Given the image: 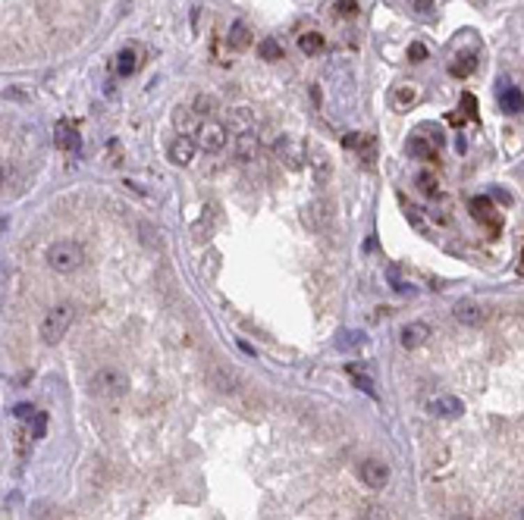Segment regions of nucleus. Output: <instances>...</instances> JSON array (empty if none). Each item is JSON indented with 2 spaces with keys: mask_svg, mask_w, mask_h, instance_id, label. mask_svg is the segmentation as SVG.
Returning <instances> with one entry per match:
<instances>
[{
  "mask_svg": "<svg viewBox=\"0 0 524 520\" xmlns=\"http://www.w3.org/2000/svg\"><path fill=\"white\" fill-rule=\"evenodd\" d=\"M45 260H47V267L57 269V273H72V269L82 267L85 251H82V244H79V242L63 238V242H54L51 248H47Z\"/></svg>",
  "mask_w": 524,
  "mask_h": 520,
  "instance_id": "nucleus-1",
  "label": "nucleus"
},
{
  "mask_svg": "<svg viewBox=\"0 0 524 520\" xmlns=\"http://www.w3.org/2000/svg\"><path fill=\"white\" fill-rule=\"evenodd\" d=\"M91 392L95 395H101V398H120V395H126V388H129V376L123 373L120 367H101L95 376H91Z\"/></svg>",
  "mask_w": 524,
  "mask_h": 520,
  "instance_id": "nucleus-2",
  "label": "nucleus"
},
{
  "mask_svg": "<svg viewBox=\"0 0 524 520\" xmlns=\"http://www.w3.org/2000/svg\"><path fill=\"white\" fill-rule=\"evenodd\" d=\"M70 323H72V307L70 304L51 307V310L45 313V320H41V338H45V345H57L60 338L66 336Z\"/></svg>",
  "mask_w": 524,
  "mask_h": 520,
  "instance_id": "nucleus-3",
  "label": "nucleus"
},
{
  "mask_svg": "<svg viewBox=\"0 0 524 520\" xmlns=\"http://www.w3.org/2000/svg\"><path fill=\"white\" fill-rule=\"evenodd\" d=\"M468 210H471V216L477 219V223H484L490 232H499V229H502V213L493 207V200L486 198V194H477V198L468 200Z\"/></svg>",
  "mask_w": 524,
  "mask_h": 520,
  "instance_id": "nucleus-4",
  "label": "nucleus"
},
{
  "mask_svg": "<svg viewBox=\"0 0 524 520\" xmlns=\"http://www.w3.org/2000/svg\"><path fill=\"white\" fill-rule=\"evenodd\" d=\"M273 150H277V157H279V160H283L289 169H302V166H305V157H308L305 144L295 141L292 135H279L277 144H273Z\"/></svg>",
  "mask_w": 524,
  "mask_h": 520,
  "instance_id": "nucleus-5",
  "label": "nucleus"
},
{
  "mask_svg": "<svg viewBox=\"0 0 524 520\" xmlns=\"http://www.w3.org/2000/svg\"><path fill=\"white\" fill-rule=\"evenodd\" d=\"M195 135H198V148L208 150V154H217V150H223V148H226V141H229L226 125H220V123H201Z\"/></svg>",
  "mask_w": 524,
  "mask_h": 520,
  "instance_id": "nucleus-6",
  "label": "nucleus"
},
{
  "mask_svg": "<svg viewBox=\"0 0 524 520\" xmlns=\"http://www.w3.org/2000/svg\"><path fill=\"white\" fill-rule=\"evenodd\" d=\"M342 148H346V150H355V154H358V160L364 163V166H373V160H377V138H373V135H361V132H352V135L342 138Z\"/></svg>",
  "mask_w": 524,
  "mask_h": 520,
  "instance_id": "nucleus-7",
  "label": "nucleus"
},
{
  "mask_svg": "<svg viewBox=\"0 0 524 520\" xmlns=\"http://www.w3.org/2000/svg\"><path fill=\"white\" fill-rule=\"evenodd\" d=\"M54 144H57L60 150H66V154H76V150L82 148V135H79L76 119H60V123L54 125Z\"/></svg>",
  "mask_w": 524,
  "mask_h": 520,
  "instance_id": "nucleus-8",
  "label": "nucleus"
},
{
  "mask_svg": "<svg viewBox=\"0 0 524 520\" xmlns=\"http://www.w3.org/2000/svg\"><path fill=\"white\" fill-rule=\"evenodd\" d=\"M361 482L371 489H383L386 482H390V464L380 461V457H367L364 464H361Z\"/></svg>",
  "mask_w": 524,
  "mask_h": 520,
  "instance_id": "nucleus-9",
  "label": "nucleus"
},
{
  "mask_svg": "<svg viewBox=\"0 0 524 520\" xmlns=\"http://www.w3.org/2000/svg\"><path fill=\"white\" fill-rule=\"evenodd\" d=\"M308 166H311V173H314L317 185L330 182V175H333V160H330L327 150L317 148V144H308Z\"/></svg>",
  "mask_w": 524,
  "mask_h": 520,
  "instance_id": "nucleus-10",
  "label": "nucleus"
},
{
  "mask_svg": "<svg viewBox=\"0 0 524 520\" xmlns=\"http://www.w3.org/2000/svg\"><path fill=\"white\" fill-rule=\"evenodd\" d=\"M427 411L433 413V417H440V420H452V417H458V413L465 411V404H461L458 395H436V398L427 401Z\"/></svg>",
  "mask_w": 524,
  "mask_h": 520,
  "instance_id": "nucleus-11",
  "label": "nucleus"
},
{
  "mask_svg": "<svg viewBox=\"0 0 524 520\" xmlns=\"http://www.w3.org/2000/svg\"><path fill=\"white\" fill-rule=\"evenodd\" d=\"M233 150H236V157H239L242 163L258 160V154H261L258 135H254V132H242V135H236L233 138Z\"/></svg>",
  "mask_w": 524,
  "mask_h": 520,
  "instance_id": "nucleus-12",
  "label": "nucleus"
},
{
  "mask_svg": "<svg viewBox=\"0 0 524 520\" xmlns=\"http://www.w3.org/2000/svg\"><path fill=\"white\" fill-rule=\"evenodd\" d=\"M195 148H198V141H195V138H189V135H179L176 141L170 144V163H176V166H189V163H192V157H195Z\"/></svg>",
  "mask_w": 524,
  "mask_h": 520,
  "instance_id": "nucleus-13",
  "label": "nucleus"
},
{
  "mask_svg": "<svg viewBox=\"0 0 524 520\" xmlns=\"http://www.w3.org/2000/svg\"><path fill=\"white\" fill-rule=\"evenodd\" d=\"M452 317L458 320L461 326H477L480 320H484V307H480L477 301H458V304L452 307Z\"/></svg>",
  "mask_w": 524,
  "mask_h": 520,
  "instance_id": "nucleus-14",
  "label": "nucleus"
},
{
  "mask_svg": "<svg viewBox=\"0 0 524 520\" xmlns=\"http://www.w3.org/2000/svg\"><path fill=\"white\" fill-rule=\"evenodd\" d=\"M430 338V326L427 323H408L402 329V338H399V342H402V348H421L424 342H427Z\"/></svg>",
  "mask_w": 524,
  "mask_h": 520,
  "instance_id": "nucleus-15",
  "label": "nucleus"
},
{
  "mask_svg": "<svg viewBox=\"0 0 524 520\" xmlns=\"http://www.w3.org/2000/svg\"><path fill=\"white\" fill-rule=\"evenodd\" d=\"M139 63H141V50L135 47H123L120 50V56H116V75H123V79H129V75L139 69Z\"/></svg>",
  "mask_w": 524,
  "mask_h": 520,
  "instance_id": "nucleus-16",
  "label": "nucleus"
},
{
  "mask_svg": "<svg viewBox=\"0 0 524 520\" xmlns=\"http://www.w3.org/2000/svg\"><path fill=\"white\" fill-rule=\"evenodd\" d=\"M417 97H421V88L417 85H399L396 91H392V110L405 113L408 107L417 104Z\"/></svg>",
  "mask_w": 524,
  "mask_h": 520,
  "instance_id": "nucleus-17",
  "label": "nucleus"
},
{
  "mask_svg": "<svg viewBox=\"0 0 524 520\" xmlns=\"http://www.w3.org/2000/svg\"><path fill=\"white\" fill-rule=\"evenodd\" d=\"M474 66H477V54H474V50H461V54L452 56V63H449V72H452L455 79H465V75L474 72Z\"/></svg>",
  "mask_w": 524,
  "mask_h": 520,
  "instance_id": "nucleus-18",
  "label": "nucleus"
},
{
  "mask_svg": "<svg viewBox=\"0 0 524 520\" xmlns=\"http://www.w3.org/2000/svg\"><path fill=\"white\" fill-rule=\"evenodd\" d=\"M499 104H502L505 113H524V94L518 91L515 85L502 88V94H499Z\"/></svg>",
  "mask_w": 524,
  "mask_h": 520,
  "instance_id": "nucleus-19",
  "label": "nucleus"
},
{
  "mask_svg": "<svg viewBox=\"0 0 524 520\" xmlns=\"http://www.w3.org/2000/svg\"><path fill=\"white\" fill-rule=\"evenodd\" d=\"M405 150H408L411 157H417V160H436L433 144H430L427 138H421V135H411L408 144H405Z\"/></svg>",
  "mask_w": 524,
  "mask_h": 520,
  "instance_id": "nucleus-20",
  "label": "nucleus"
},
{
  "mask_svg": "<svg viewBox=\"0 0 524 520\" xmlns=\"http://www.w3.org/2000/svg\"><path fill=\"white\" fill-rule=\"evenodd\" d=\"M226 41H229V47H233V50H245L248 44H252V29H248L245 22H233Z\"/></svg>",
  "mask_w": 524,
  "mask_h": 520,
  "instance_id": "nucleus-21",
  "label": "nucleus"
},
{
  "mask_svg": "<svg viewBox=\"0 0 524 520\" xmlns=\"http://www.w3.org/2000/svg\"><path fill=\"white\" fill-rule=\"evenodd\" d=\"M229 125H233L236 135H242V132H252L254 129V116L248 107H239V110L229 113Z\"/></svg>",
  "mask_w": 524,
  "mask_h": 520,
  "instance_id": "nucleus-22",
  "label": "nucleus"
},
{
  "mask_svg": "<svg viewBox=\"0 0 524 520\" xmlns=\"http://www.w3.org/2000/svg\"><path fill=\"white\" fill-rule=\"evenodd\" d=\"M210 382L217 386V392H236V373L226 367H214L210 370Z\"/></svg>",
  "mask_w": 524,
  "mask_h": 520,
  "instance_id": "nucleus-23",
  "label": "nucleus"
},
{
  "mask_svg": "<svg viewBox=\"0 0 524 520\" xmlns=\"http://www.w3.org/2000/svg\"><path fill=\"white\" fill-rule=\"evenodd\" d=\"M258 54H261V60L277 63V60H283V44H279L277 38H264V41L258 44Z\"/></svg>",
  "mask_w": 524,
  "mask_h": 520,
  "instance_id": "nucleus-24",
  "label": "nucleus"
},
{
  "mask_svg": "<svg viewBox=\"0 0 524 520\" xmlns=\"http://www.w3.org/2000/svg\"><path fill=\"white\" fill-rule=\"evenodd\" d=\"M298 47H302V54H321L323 50V35L321 31H305L302 38H298Z\"/></svg>",
  "mask_w": 524,
  "mask_h": 520,
  "instance_id": "nucleus-25",
  "label": "nucleus"
},
{
  "mask_svg": "<svg viewBox=\"0 0 524 520\" xmlns=\"http://www.w3.org/2000/svg\"><path fill=\"white\" fill-rule=\"evenodd\" d=\"M195 116H210V113L217 110V100L210 97V94H198L195 100H192V107H189Z\"/></svg>",
  "mask_w": 524,
  "mask_h": 520,
  "instance_id": "nucleus-26",
  "label": "nucleus"
},
{
  "mask_svg": "<svg viewBox=\"0 0 524 520\" xmlns=\"http://www.w3.org/2000/svg\"><path fill=\"white\" fill-rule=\"evenodd\" d=\"M415 182H417V188H421L424 194H436V191H440V179H436L433 173H417Z\"/></svg>",
  "mask_w": 524,
  "mask_h": 520,
  "instance_id": "nucleus-27",
  "label": "nucleus"
},
{
  "mask_svg": "<svg viewBox=\"0 0 524 520\" xmlns=\"http://www.w3.org/2000/svg\"><path fill=\"white\" fill-rule=\"evenodd\" d=\"M336 10H339V16L352 19L358 16V0H336Z\"/></svg>",
  "mask_w": 524,
  "mask_h": 520,
  "instance_id": "nucleus-28",
  "label": "nucleus"
},
{
  "mask_svg": "<svg viewBox=\"0 0 524 520\" xmlns=\"http://www.w3.org/2000/svg\"><path fill=\"white\" fill-rule=\"evenodd\" d=\"M461 107H465L468 119H477V100H474V94H465V97H461Z\"/></svg>",
  "mask_w": 524,
  "mask_h": 520,
  "instance_id": "nucleus-29",
  "label": "nucleus"
},
{
  "mask_svg": "<svg viewBox=\"0 0 524 520\" xmlns=\"http://www.w3.org/2000/svg\"><path fill=\"white\" fill-rule=\"evenodd\" d=\"M405 216H408V223L415 226V229H427V226H424V219H421V213H417V207H408V210H405Z\"/></svg>",
  "mask_w": 524,
  "mask_h": 520,
  "instance_id": "nucleus-30",
  "label": "nucleus"
},
{
  "mask_svg": "<svg viewBox=\"0 0 524 520\" xmlns=\"http://www.w3.org/2000/svg\"><path fill=\"white\" fill-rule=\"evenodd\" d=\"M352 345H361V332H342L339 348H352Z\"/></svg>",
  "mask_w": 524,
  "mask_h": 520,
  "instance_id": "nucleus-31",
  "label": "nucleus"
},
{
  "mask_svg": "<svg viewBox=\"0 0 524 520\" xmlns=\"http://www.w3.org/2000/svg\"><path fill=\"white\" fill-rule=\"evenodd\" d=\"M424 56H427V47H424V44H411V47H408V60L411 63H421Z\"/></svg>",
  "mask_w": 524,
  "mask_h": 520,
  "instance_id": "nucleus-32",
  "label": "nucleus"
},
{
  "mask_svg": "<svg viewBox=\"0 0 524 520\" xmlns=\"http://www.w3.org/2000/svg\"><path fill=\"white\" fill-rule=\"evenodd\" d=\"M352 376H355V382H358V386H361V388H364V392H367V395H373V382H371V379H367V376H364V373H358V370H355V367H352Z\"/></svg>",
  "mask_w": 524,
  "mask_h": 520,
  "instance_id": "nucleus-33",
  "label": "nucleus"
},
{
  "mask_svg": "<svg viewBox=\"0 0 524 520\" xmlns=\"http://www.w3.org/2000/svg\"><path fill=\"white\" fill-rule=\"evenodd\" d=\"M13 413H16V420H32L38 411H35L32 404H16V411H13Z\"/></svg>",
  "mask_w": 524,
  "mask_h": 520,
  "instance_id": "nucleus-34",
  "label": "nucleus"
},
{
  "mask_svg": "<svg viewBox=\"0 0 524 520\" xmlns=\"http://www.w3.org/2000/svg\"><path fill=\"white\" fill-rule=\"evenodd\" d=\"M45 430H47V417H45V413H35V432H32V436L41 439V436H45Z\"/></svg>",
  "mask_w": 524,
  "mask_h": 520,
  "instance_id": "nucleus-35",
  "label": "nucleus"
},
{
  "mask_svg": "<svg viewBox=\"0 0 524 520\" xmlns=\"http://www.w3.org/2000/svg\"><path fill=\"white\" fill-rule=\"evenodd\" d=\"M141 232H145V235H141V238H145V244H160V235H154V229L148 223H141Z\"/></svg>",
  "mask_w": 524,
  "mask_h": 520,
  "instance_id": "nucleus-36",
  "label": "nucleus"
},
{
  "mask_svg": "<svg viewBox=\"0 0 524 520\" xmlns=\"http://www.w3.org/2000/svg\"><path fill=\"white\" fill-rule=\"evenodd\" d=\"M367 520H383V507H377V505H371L367 507V514H364Z\"/></svg>",
  "mask_w": 524,
  "mask_h": 520,
  "instance_id": "nucleus-37",
  "label": "nucleus"
},
{
  "mask_svg": "<svg viewBox=\"0 0 524 520\" xmlns=\"http://www.w3.org/2000/svg\"><path fill=\"white\" fill-rule=\"evenodd\" d=\"M430 6H433V0H415V10L417 13H430Z\"/></svg>",
  "mask_w": 524,
  "mask_h": 520,
  "instance_id": "nucleus-38",
  "label": "nucleus"
},
{
  "mask_svg": "<svg viewBox=\"0 0 524 520\" xmlns=\"http://www.w3.org/2000/svg\"><path fill=\"white\" fill-rule=\"evenodd\" d=\"M518 273L524 276V251H521V260H518Z\"/></svg>",
  "mask_w": 524,
  "mask_h": 520,
  "instance_id": "nucleus-39",
  "label": "nucleus"
},
{
  "mask_svg": "<svg viewBox=\"0 0 524 520\" xmlns=\"http://www.w3.org/2000/svg\"><path fill=\"white\" fill-rule=\"evenodd\" d=\"M452 520H471V517H468V514H455Z\"/></svg>",
  "mask_w": 524,
  "mask_h": 520,
  "instance_id": "nucleus-40",
  "label": "nucleus"
}]
</instances>
